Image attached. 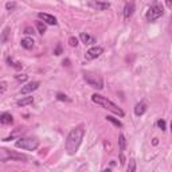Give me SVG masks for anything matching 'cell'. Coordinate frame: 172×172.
Instances as JSON below:
<instances>
[{
	"label": "cell",
	"instance_id": "6da1fadb",
	"mask_svg": "<svg viewBox=\"0 0 172 172\" xmlns=\"http://www.w3.org/2000/svg\"><path fill=\"white\" fill-rule=\"evenodd\" d=\"M83 136H85V128L83 125H81L73 128L70 130V133L67 134V139H66V144H65V148H66V152L73 156L78 152L81 144H82V140H83Z\"/></svg>",
	"mask_w": 172,
	"mask_h": 172
},
{
	"label": "cell",
	"instance_id": "7a4b0ae2",
	"mask_svg": "<svg viewBox=\"0 0 172 172\" xmlns=\"http://www.w3.org/2000/svg\"><path fill=\"white\" fill-rule=\"evenodd\" d=\"M92 101L94 104H97V105H100L101 108H104V109H106V110H109V112L117 114L119 117L125 116V112H124L121 108H119V105H116L114 102H112L108 97H104V96H101V94L94 93L92 96Z\"/></svg>",
	"mask_w": 172,
	"mask_h": 172
},
{
	"label": "cell",
	"instance_id": "3957f363",
	"mask_svg": "<svg viewBox=\"0 0 172 172\" xmlns=\"http://www.w3.org/2000/svg\"><path fill=\"white\" fill-rule=\"evenodd\" d=\"M163 15H164V7L161 5L160 3L155 2L153 4H151L149 8H148V11L145 13V19H147V22L152 23L159 18H161Z\"/></svg>",
	"mask_w": 172,
	"mask_h": 172
},
{
	"label": "cell",
	"instance_id": "277c9868",
	"mask_svg": "<svg viewBox=\"0 0 172 172\" xmlns=\"http://www.w3.org/2000/svg\"><path fill=\"white\" fill-rule=\"evenodd\" d=\"M83 81L87 83L89 86L94 87V89H98V90H102L104 89V81L100 75L94 73H90V71H83Z\"/></svg>",
	"mask_w": 172,
	"mask_h": 172
},
{
	"label": "cell",
	"instance_id": "5b68a950",
	"mask_svg": "<svg viewBox=\"0 0 172 172\" xmlns=\"http://www.w3.org/2000/svg\"><path fill=\"white\" fill-rule=\"evenodd\" d=\"M15 147L24 151H35L39 147V141L36 139H30V137H22L15 141Z\"/></svg>",
	"mask_w": 172,
	"mask_h": 172
},
{
	"label": "cell",
	"instance_id": "8992f818",
	"mask_svg": "<svg viewBox=\"0 0 172 172\" xmlns=\"http://www.w3.org/2000/svg\"><path fill=\"white\" fill-rule=\"evenodd\" d=\"M8 159H12V160H27V156L24 155H20V153H15V152H8V149H2V157H0V160L3 161V163H5Z\"/></svg>",
	"mask_w": 172,
	"mask_h": 172
},
{
	"label": "cell",
	"instance_id": "52a82bcc",
	"mask_svg": "<svg viewBox=\"0 0 172 172\" xmlns=\"http://www.w3.org/2000/svg\"><path fill=\"white\" fill-rule=\"evenodd\" d=\"M87 7L94 9V11H105V9H108L110 7V3L101 2V0H90L87 3Z\"/></svg>",
	"mask_w": 172,
	"mask_h": 172
},
{
	"label": "cell",
	"instance_id": "ba28073f",
	"mask_svg": "<svg viewBox=\"0 0 172 172\" xmlns=\"http://www.w3.org/2000/svg\"><path fill=\"white\" fill-rule=\"evenodd\" d=\"M104 53V49L101 46H93V47H90L89 50L86 51L85 54V58L86 59H96V58H98V57L101 55V54Z\"/></svg>",
	"mask_w": 172,
	"mask_h": 172
},
{
	"label": "cell",
	"instance_id": "9c48e42d",
	"mask_svg": "<svg viewBox=\"0 0 172 172\" xmlns=\"http://www.w3.org/2000/svg\"><path fill=\"white\" fill-rule=\"evenodd\" d=\"M38 18L40 20H43V22L46 23V24L49 26H57L58 24V20L54 15H50V13H46V12H39L38 13Z\"/></svg>",
	"mask_w": 172,
	"mask_h": 172
},
{
	"label": "cell",
	"instance_id": "30bf717a",
	"mask_svg": "<svg viewBox=\"0 0 172 172\" xmlns=\"http://www.w3.org/2000/svg\"><path fill=\"white\" fill-rule=\"evenodd\" d=\"M39 85H40L39 81H32V82H28L27 85H24L22 89H20V94L26 96V94H30V93L35 92V90L39 87Z\"/></svg>",
	"mask_w": 172,
	"mask_h": 172
},
{
	"label": "cell",
	"instance_id": "8fae6325",
	"mask_svg": "<svg viewBox=\"0 0 172 172\" xmlns=\"http://www.w3.org/2000/svg\"><path fill=\"white\" fill-rule=\"evenodd\" d=\"M134 11H136V4H134L133 0H130L124 5V19L128 20L134 13Z\"/></svg>",
	"mask_w": 172,
	"mask_h": 172
},
{
	"label": "cell",
	"instance_id": "7c38bea8",
	"mask_svg": "<svg viewBox=\"0 0 172 172\" xmlns=\"http://www.w3.org/2000/svg\"><path fill=\"white\" fill-rule=\"evenodd\" d=\"M147 109H148V105H147L145 101H140V102H137L136 105H134V114H136L137 117H141L147 112Z\"/></svg>",
	"mask_w": 172,
	"mask_h": 172
},
{
	"label": "cell",
	"instance_id": "4fadbf2b",
	"mask_svg": "<svg viewBox=\"0 0 172 172\" xmlns=\"http://www.w3.org/2000/svg\"><path fill=\"white\" fill-rule=\"evenodd\" d=\"M0 123L3 124V125H11V124L13 123V117L11 113H2L0 114Z\"/></svg>",
	"mask_w": 172,
	"mask_h": 172
},
{
	"label": "cell",
	"instance_id": "5bb4252c",
	"mask_svg": "<svg viewBox=\"0 0 172 172\" xmlns=\"http://www.w3.org/2000/svg\"><path fill=\"white\" fill-rule=\"evenodd\" d=\"M20 46L26 50H31L34 47V39L31 38V36H26V38H23L22 40H20Z\"/></svg>",
	"mask_w": 172,
	"mask_h": 172
},
{
	"label": "cell",
	"instance_id": "9a60e30c",
	"mask_svg": "<svg viewBox=\"0 0 172 172\" xmlns=\"http://www.w3.org/2000/svg\"><path fill=\"white\" fill-rule=\"evenodd\" d=\"M79 39L82 43H85V45H93V43H96V39L93 38V36H90L89 34L86 32H81L79 34Z\"/></svg>",
	"mask_w": 172,
	"mask_h": 172
},
{
	"label": "cell",
	"instance_id": "2e32d148",
	"mask_svg": "<svg viewBox=\"0 0 172 172\" xmlns=\"http://www.w3.org/2000/svg\"><path fill=\"white\" fill-rule=\"evenodd\" d=\"M34 102V97H23L16 101V105L18 106H27V105H31Z\"/></svg>",
	"mask_w": 172,
	"mask_h": 172
},
{
	"label": "cell",
	"instance_id": "e0dca14e",
	"mask_svg": "<svg viewBox=\"0 0 172 172\" xmlns=\"http://www.w3.org/2000/svg\"><path fill=\"white\" fill-rule=\"evenodd\" d=\"M7 63H8L11 67H13V69H16V70H22V67L23 65L20 62H16V60H13V58H11V57H7Z\"/></svg>",
	"mask_w": 172,
	"mask_h": 172
},
{
	"label": "cell",
	"instance_id": "ac0fdd59",
	"mask_svg": "<svg viewBox=\"0 0 172 172\" xmlns=\"http://www.w3.org/2000/svg\"><path fill=\"white\" fill-rule=\"evenodd\" d=\"M125 148H126V139H125V136L121 133L119 136V149H120V152H124Z\"/></svg>",
	"mask_w": 172,
	"mask_h": 172
},
{
	"label": "cell",
	"instance_id": "d6986e66",
	"mask_svg": "<svg viewBox=\"0 0 172 172\" xmlns=\"http://www.w3.org/2000/svg\"><path fill=\"white\" fill-rule=\"evenodd\" d=\"M108 123H110V124H113L114 126H117V128H123V123H121L120 120H117L116 117H113V116H106L105 117Z\"/></svg>",
	"mask_w": 172,
	"mask_h": 172
},
{
	"label": "cell",
	"instance_id": "ffe728a7",
	"mask_svg": "<svg viewBox=\"0 0 172 172\" xmlns=\"http://www.w3.org/2000/svg\"><path fill=\"white\" fill-rule=\"evenodd\" d=\"M36 30H38V34L43 35L46 32L47 27H46V23L45 22H36Z\"/></svg>",
	"mask_w": 172,
	"mask_h": 172
},
{
	"label": "cell",
	"instance_id": "44dd1931",
	"mask_svg": "<svg viewBox=\"0 0 172 172\" xmlns=\"http://www.w3.org/2000/svg\"><path fill=\"white\" fill-rule=\"evenodd\" d=\"M8 35H9V27H5L2 32V43H5L7 39H8Z\"/></svg>",
	"mask_w": 172,
	"mask_h": 172
},
{
	"label": "cell",
	"instance_id": "7402d4cb",
	"mask_svg": "<svg viewBox=\"0 0 172 172\" xmlns=\"http://www.w3.org/2000/svg\"><path fill=\"white\" fill-rule=\"evenodd\" d=\"M57 100H59V101H65V102H70V100L69 97L66 96V94H63V93H60V92H58L57 93Z\"/></svg>",
	"mask_w": 172,
	"mask_h": 172
},
{
	"label": "cell",
	"instance_id": "603a6c76",
	"mask_svg": "<svg viewBox=\"0 0 172 172\" xmlns=\"http://www.w3.org/2000/svg\"><path fill=\"white\" fill-rule=\"evenodd\" d=\"M126 171L128 172H134L136 171V161H134L133 159L129 160V164H128V167H126Z\"/></svg>",
	"mask_w": 172,
	"mask_h": 172
},
{
	"label": "cell",
	"instance_id": "cb8c5ba5",
	"mask_svg": "<svg viewBox=\"0 0 172 172\" xmlns=\"http://www.w3.org/2000/svg\"><path fill=\"white\" fill-rule=\"evenodd\" d=\"M5 8H7V11H13V9L16 8V3L15 2H7L5 3Z\"/></svg>",
	"mask_w": 172,
	"mask_h": 172
},
{
	"label": "cell",
	"instance_id": "d4e9b609",
	"mask_svg": "<svg viewBox=\"0 0 172 172\" xmlns=\"http://www.w3.org/2000/svg\"><path fill=\"white\" fill-rule=\"evenodd\" d=\"M69 45L71 47H77L78 46V38H75V36H70L69 38Z\"/></svg>",
	"mask_w": 172,
	"mask_h": 172
},
{
	"label": "cell",
	"instance_id": "484cf974",
	"mask_svg": "<svg viewBox=\"0 0 172 172\" xmlns=\"http://www.w3.org/2000/svg\"><path fill=\"white\" fill-rule=\"evenodd\" d=\"M27 78H28L27 74H19V75H15V79L19 81V82H26Z\"/></svg>",
	"mask_w": 172,
	"mask_h": 172
},
{
	"label": "cell",
	"instance_id": "4316f807",
	"mask_svg": "<svg viewBox=\"0 0 172 172\" xmlns=\"http://www.w3.org/2000/svg\"><path fill=\"white\" fill-rule=\"evenodd\" d=\"M0 94H4V92L7 90V82L5 81H2V82H0Z\"/></svg>",
	"mask_w": 172,
	"mask_h": 172
},
{
	"label": "cell",
	"instance_id": "83f0119b",
	"mask_svg": "<svg viewBox=\"0 0 172 172\" xmlns=\"http://www.w3.org/2000/svg\"><path fill=\"white\" fill-rule=\"evenodd\" d=\"M23 32H24L26 35H31V34H34V28H32V27H30V26H27V27H24Z\"/></svg>",
	"mask_w": 172,
	"mask_h": 172
},
{
	"label": "cell",
	"instance_id": "f1b7e54d",
	"mask_svg": "<svg viewBox=\"0 0 172 172\" xmlns=\"http://www.w3.org/2000/svg\"><path fill=\"white\" fill-rule=\"evenodd\" d=\"M157 126H159L161 130H166V121H164V120H159V121H157Z\"/></svg>",
	"mask_w": 172,
	"mask_h": 172
},
{
	"label": "cell",
	"instance_id": "f546056e",
	"mask_svg": "<svg viewBox=\"0 0 172 172\" xmlns=\"http://www.w3.org/2000/svg\"><path fill=\"white\" fill-rule=\"evenodd\" d=\"M54 54H55V55H60V54H62V46L60 45L57 46V49L54 50Z\"/></svg>",
	"mask_w": 172,
	"mask_h": 172
},
{
	"label": "cell",
	"instance_id": "4dcf8cb0",
	"mask_svg": "<svg viewBox=\"0 0 172 172\" xmlns=\"http://www.w3.org/2000/svg\"><path fill=\"white\" fill-rule=\"evenodd\" d=\"M120 164H121V166H124V164H125V157H124L123 152H121V155H120Z\"/></svg>",
	"mask_w": 172,
	"mask_h": 172
},
{
	"label": "cell",
	"instance_id": "1f68e13d",
	"mask_svg": "<svg viewBox=\"0 0 172 172\" xmlns=\"http://www.w3.org/2000/svg\"><path fill=\"white\" fill-rule=\"evenodd\" d=\"M166 3H167V7H168V8L172 9V0H166Z\"/></svg>",
	"mask_w": 172,
	"mask_h": 172
},
{
	"label": "cell",
	"instance_id": "d6a6232c",
	"mask_svg": "<svg viewBox=\"0 0 172 172\" xmlns=\"http://www.w3.org/2000/svg\"><path fill=\"white\" fill-rule=\"evenodd\" d=\"M152 144H153V145H157V144H159V139H156V137H155V139L152 140Z\"/></svg>",
	"mask_w": 172,
	"mask_h": 172
},
{
	"label": "cell",
	"instance_id": "836d02e7",
	"mask_svg": "<svg viewBox=\"0 0 172 172\" xmlns=\"http://www.w3.org/2000/svg\"><path fill=\"white\" fill-rule=\"evenodd\" d=\"M69 63H70V60H69V59L63 60V65H65V66H69Z\"/></svg>",
	"mask_w": 172,
	"mask_h": 172
},
{
	"label": "cell",
	"instance_id": "e575fe53",
	"mask_svg": "<svg viewBox=\"0 0 172 172\" xmlns=\"http://www.w3.org/2000/svg\"><path fill=\"white\" fill-rule=\"evenodd\" d=\"M170 31L172 32V16H171V26H170Z\"/></svg>",
	"mask_w": 172,
	"mask_h": 172
},
{
	"label": "cell",
	"instance_id": "d590c367",
	"mask_svg": "<svg viewBox=\"0 0 172 172\" xmlns=\"http://www.w3.org/2000/svg\"><path fill=\"white\" fill-rule=\"evenodd\" d=\"M171 133H172V121H171Z\"/></svg>",
	"mask_w": 172,
	"mask_h": 172
}]
</instances>
